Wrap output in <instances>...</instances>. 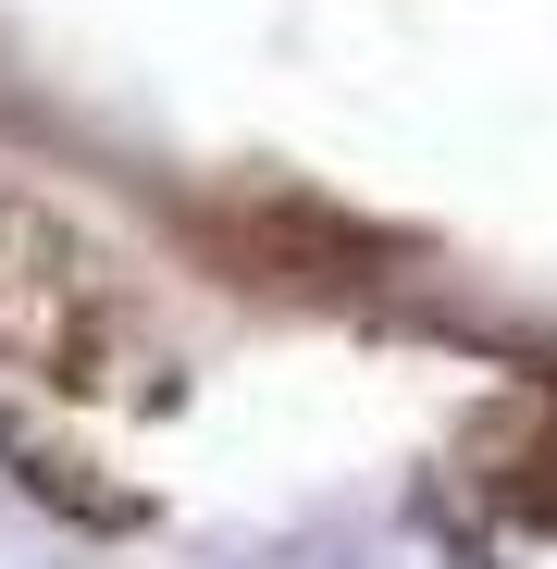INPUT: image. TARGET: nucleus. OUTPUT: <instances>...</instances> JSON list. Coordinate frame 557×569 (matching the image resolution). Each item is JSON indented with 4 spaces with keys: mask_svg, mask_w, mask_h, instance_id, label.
Masks as SVG:
<instances>
[{
    "mask_svg": "<svg viewBox=\"0 0 557 569\" xmlns=\"http://www.w3.org/2000/svg\"><path fill=\"white\" fill-rule=\"evenodd\" d=\"M0 371L26 397H74V409H173L186 397L173 335L149 322L125 260L87 223H62L50 199H0Z\"/></svg>",
    "mask_w": 557,
    "mask_h": 569,
    "instance_id": "obj_1",
    "label": "nucleus"
},
{
    "mask_svg": "<svg viewBox=\"0 0 557 569\" xmlns=\"http://www.w3.org/2000/svg\"><path fill=\"white\" fill-rule=\"evenodd\" d=\"M186 236H199L211 272L260 284V298H298V310H359V298H385L397 260H409L385 223L310 199V186H236V199H199Z\"/></svg>",
    "mask_w": 557,
    "mask_h": 569,
    "instance_id": "obj_2",
    "label": "nucleus"
},
{
    "mask_svg": "<svg viewBox=\"0 0 557 569\" xmlns=\"http://www.w3.org/2000/svg\"><path fill=\"white\" fill-rule=\"evenodd\" d=\"M471 483H484L508 520L557 532V397H508V409L471 433Z\"/></svg>",
    "mask_w": 557,
    "mask_h": 569,
    "instance_id": "obj_3",
    "label": "nucleus"
}]
</instances>
